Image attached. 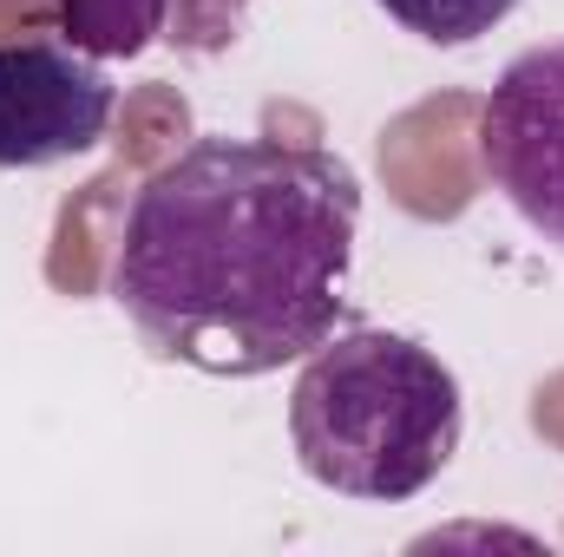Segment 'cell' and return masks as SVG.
Wrapping results in <instances>:
<instances>
[{
    "instance_id": "7a4b0ae2",
    "label": "cell",
    "mask_w": 564,
    "mask_h": 557,
    "mask_svg": "<svg viewBox=\"0 0 564 557\" xmlns=\"http://www.w3.org/2000/svg\"><path fill=\"white\" fill-rule=\"evenodd\" d=\"M459 426L466 407L453 368L394 328L328 335L289 394V439L302 472L368 505L426 492L453 466Z\"/></svg>"
},
{
    "instance_id": "6da1fadb",
    "label": "cell",
    "mask_w": 564,
    "mask_h": 557,
    "mask_svg": "<svg viewBox=\"0 0 564 557\" xmlns=\"http://www.w3.org/2000/svg\"><path fill=\"white\" fill-rule=\"evenodd\" d=\"M361 184L282 139H197L144 177L112 302L158 361L257 381L308 361L348 315Z\"/></svg>"
},
{
    "instance_id": "277c9868",
    "label": "cell",
    "mask_w": 564,
    "mask_h": 557,
    "mask_svg": "<svg viewBox=\"0 0 564 557\" xmlns=\"http://www.w3.org/2000/svg\"><path fill=\"white\" fill-rule=\"evenodd\" d=\"M119 86L106 66L59 40L0 46V171H40L106 139Z\"/></svg>"
},
{
    "instance_id": "3957f363",
    "label": "cell",
    "mask_w": 564,
    "mask_h": 557,
    "mask_svg": "<svg viewBox=\"0 0 564 557\" xmlns=\"http://www.w3.org/2000/svg\"><path fill=\"white\" fill-rule=\"evenodd\" d=\"M479 171L486 184L564 250V40L525 46L479 106Z\"/></svg>"
},
{
    "instance_id": "5b68a950",
    "label": "cell",
    "mask_w": 564,
    "mask_h": 557,
    "mask_svg": "<svg viewBox=\"0 0 564 557\" xmlns=\"http://www.w3.org/2000/svg\"><path fill=\"white\" fill-rule=\"evenodd\" d=\"M66 46L93 59H139L171 26V0H53Z\"/></svg>"
},
{
    "instance_id": "8992f818",
    "label": "cell",
    "mask_w": 564,
    "mask_h": 557,
    "mask_svg": "<svg viewBox=\"0 0 564 557\" xmlns=\"http://www.w3.org/2000/svg\"><path fill=\"white\" fill-rule=\"evenodd\" d=\"M388 20H401L414 40L426 46H473V40H486L519 0H375Z\"/></svg>"
}]
</instances>
